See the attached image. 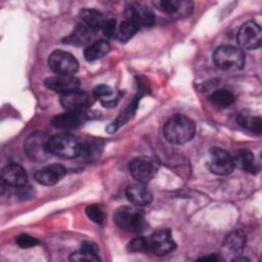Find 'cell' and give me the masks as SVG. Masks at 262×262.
<instances>
[{"instance_id": "obj_32", "label": "cell", "mask_w": 262, "mask_h": 262, "mask_svg": "<svg viewBox=\"0 0 262 262\" xmlns=\"http://www.w3.org/2000/svg\"><path fill=\"white\" fill-rule=\"evenodd\" d=\"M15 243L21 249H29V248H33V247L37 246L39 244V239H37L36 237L29 235L27 233H23V234H19L16 236Z\"/></svg>"}, {"instance_id": "obj_26", "label": "cell", "mask_w": 262, "mask_h": 262, "mask_svg": "<svg viewBox=\"0 0 262 262\" xmlns=\"http://www.w3.org/2000/svg\"><path fill=\"white\" fill-rule=\"evenodd\" d=\"M209 100L218 107H227L234 102L235 96L230 90L221 88L213 91L209 96Z\"/></svg>"}, {"instance_id": "obj_18", "label": "cell", "mask_w": 262, "mask_h": 262, "mask_svg": "<svg viewBox=\"0 0 262 262\" xmlns=\"http://www.w3.org/2000/svg\"><path fill=\"white\" fill-rule=\"evenodd\" d=\"M94 34L95 32L80 23L74 28L72 33L63 39V43L78 47L85 45L88 46L90 44V41L93 39Z\"/></svg>"}, {"instance_id": "obj_4", "label": "cell", "mask_w": 262, "mask_h": 262, "mask_svg": "<svg viewBox=\"0 0 262 262\" xmlns=\"http://www.w3.org/2000/svg\"><path fill=\"white\" fill-rule=\"evenodd\" d=\"M51 155L62 159H74L81 154V143L69 133H58L49 139Z\"/></svg>"}, {"instance_id": "obj_5", "label": "cell", "mask_w": 262, "mask_h": 262, "mask_svg": "<svg viewBox=\"0 0 262 262\" xmlns=\"http://www.w3.org/2000/svg\"><path fill=\"white\" fill-rule=\"evenodd\" d=\"M50 137L41 131L33 132L26 140L24 149L28 158L35 162H44L48 160L51 152L49 149Z\"/></svg>"}, {"instance_id": "obj_7", "label": "cell", "mask_w": 262, "mask_h": 262, "mask_svg": "<svg viewBox=\"0 0 262 262\" xmlns=\"http://www.w3.org/2000/svg\"><path fill=\"white\" fill-rule=\"evenodd\" d=\"M236 41L239 47L246 50L259 48L262 41V30L260 26L253 20L246 21L237 31Z\"/></svg>"}, {"instance_id": "obj_25", "label": "cell", "mask_w": 262, "mask_h": 262, "mask_svg": "<svg viewBox=\"0 0 262 262\" xmlns=\"http://www.w3.org/2000/svg\"><path fill=\"white\" fill-rule=\"evenodd\" d=\"M138 97H135L121 113L120 115L118 116V118L112 123L110 124L107 127H106V130L110 132V133H113V132H116V130H118L122 125L126 124L130 119H132L133 115L135 114V111L137 108V105H138Z\"/></svg>"}, {"instance_id": "obj_30", "label": "cell", "mask_w": 262, "mask_h": 262, "mask_svg": "<svg viewBox=\"0 0 262 262\" xmlns=\"http://www.w3.org/2000/svg\"><path fill=\"white\" fill-rule=\"evenodd\" d=\"M127 250L131 253H145L148 252V241L147 237L138 236L131 239L127 244Z\"/></svg>"}, {"instance_id": "obj_10", "label": "cell", "mask_w": 262, "mask_h": 262, "mask_svg": "<svg viewBox=\"0 0 262 262\" xmlns=\"http://www.w3.org/2000/svg\"><path fill=\"white\" fill-rule=\"evenodd\" d=\"M148 241V252L157 256H165L173 252L176 248V244L172 237L170 229H159L155 231L149 237Z\"/></svg>"}, {"instance_id": "obj_33", "label": "cell", "mask_w": 262, "mask_h": 262, "mask_svg": "<svg viewBox=\"0 0 262 262\" xmlns=\"http://www.w3.org/2000/svg\"><path fill=\"white\" fill-rule=\"evenodd\" d=\"M101 31L103 32V35L107 38H117V31H118V25L116 19L110 18L104 20Z\"/></svg>"}, {"instance_id": "obj_24", "label": "cell", "mask_w": 262, "mask_h": 262, "mask_svg": "<svg viewBox=\"0 0 262 262\" xmlns=\"http://www.w3.org/2000/svg\"><path fill=\"white\" fill-rule=\"evenodd\" d=\"M111 45L105 40H96L84 49V58L87 61H95L108 53Z\"/></svg>"}, {"instance_id": "obj_21", "label": "cell", "mask_w": 262, "mask_h": 262, "mask_svg": "<svg viewBox=\"0 0 262 262\" xmlns=\"http://www.w3.org/2000/svg\"><path fill=\"white\" fill-rule=\"evenodd\" d=\"M71 261H86V262H98L100 261L98 255V247L89 241L83 242L79 251L72 253L70 256Z\"/></svg>"}, {"instance_id": "obj_27", "label": "cell", "mask_w": 262, "mask_h": 262, "mask_svg": "<svg viewBox=\"0 0 262 262\" xmlns=\"http://www.w3.org/2000/svg\"><path fill=\"white\" fill-rule=\"evenodd\" d=\"M139 30V28L129 19L124 18L118 26L117 39L121 42L129 41Z\"/></svg>"}, {"instance_id": "obj_12", "label": "cell", "mask_w": 262, "mask_h": 262, "mask_svg": "<svg viewBox=\"0 0 262 262\" xmlns=\"http://www.w3.org/2000/svg\"><path fill=\"white\" fill-rule=\"evenodd\" d=\"M124 18L131 20L139 29L141 27L150 28L155 24L152 10L141 3H130L124 11Z\"/></svg>"}, {"instance_id": "obj_6", "label": "cell", "mask_w": 262, "mask_h": 262, "mask_svg": "<svg viewBox=\"0 0 262 262\" xmlns=\"http://www.w3.org/2000/svg\"><path fill=\"white\" fill-rule=\"evenodd\" d=\"M48 66L56 75H74L79 69V62L70 52L54 50L48 56Z\"/></svg>"}, {"instance_id": "obj_31", "label": "cell", "mask_w": 262, "mask_h": 262, "mask_svg": "<svg viewBox=\"0 0 262 262\" xmlns=\"http://www.w3.org/2000/svg\"><path fill=\"white\" fill-rule=\"evenodd\" d=\"M87 217L96 224H102L104 221V212L98 205H89L85 209Z\"/></svg>"}, {"instance_id": "obj_34", "label": "cell", "mask_w": 262, "mask_h": 262, "mask_svg": "<svg viewBox=\"0 0 262 262\" xmlns=\"http://www.w3.org/2000/svg\"><path fill=\"white\" fill-rule=\"evenodd\" d=\"M92 94L94 95V97H99L101 98V100H103L113 94V89L108 85L99 84L93 88Z\"/></svg>"}, {"instance_id": "obj_1", "label": "cell", "mask_w": 262, "mask_h": 262, "mask_svg": "<svg viewBox=\"0 0 262 262\" xmlns=\"http://www.w3.org/2000/svg\"><path fill=\"white\" fill-rule=\"evenodd\" d=\"M163 134L170 143L184 144L193 138L195 134V124L188 117L176 114L165 123Z\"/></svg>"}, {"instance_id": "obj_20", "label": "cell", "mask_w": 262, "mask_h": 262, "mask_svg": "<svg viewBox=\"0 0 262 262\" xmlns=\"http://www.w3.org/2000/svg\"><path fill=\"white\" fill-rule=\"evenodd\" d=\"M234 166H237L239 169H242L245 172L256 174L259 171L258 164L256 162V159L254 155L246 148H242L236 151L235 156L232 157Z\"/></svg>"}, {"instance_id": "obj_2", "label": "cell", "mask_w": 262, "mask_h": 262, "mask_svg": "<svg viewBox=\"0 0 262 262\" xmlns=\"http://www.w3.org/2000/svg\"><path fill=\"white\" fill-rule=\"evenodd\" d=\"M114 223L124 231L132 233H140L147 226L143 212L131 208L120 207L114 213Z\"/></svg>"}, {"instance_id": "obj_35", "label": "cell", "mask_w": 262, "mask_h": 262, "mask_svg": "<svg viewBox=\"0 0 262 262\" xmlns=\"http://www.w3.org/2000/svg\"><path fill=\"white\" fill-rule=\"evenodd\" d=\"M219 259H220V258H219L217 255H215V254L213 255V254H212V255H210V256L202 257V258H200L199 260H205V261H206V260H210V261H218Z\"/></svg>"}, {"instance_id": "obj_19", "label": "cell", "mask_w": 262, "mask_h": 262, "mask_svg": "<svg viewBox=\"0 0 262 262\" xmlns=\"http://www.w3.org/2000/svg\"><path fill=\"white\" fill-rule=\"evenodd\" d=\"M127 200L137 207L148 206L152 201V194L144 186V184L137 183L127 187L126 189Z\"/></svg>"}, {"instance_id": "obj_13", "label": "cell", "mask_w": 262, "mask_h": 262, "mask_svg": "<svg viewBox=\"0 0 262 262\" xmlns=\"http://www.w3.org/2000/svg\"><path fill=\"white\" fill-rule=\"evenodd\" d=\"M2 184L14 188H21L28 183V175L24 167L11 163L6 165L1 171Z\"/></svg>"}, {"instance_id": "obj_16", "label": "cell", "mask_w": 262, "mask_h": 262, "mask_svg": "<svg viewBox=\"0 0 262 262\" xmlns=\"http://www.w3.org/2000/svg\"><path fill=\"white\" fill-rule=\"evenodd\" d=\"M86 121L84 112H66L56 115L52 121V127L59 130H73L82 126Z\"/></svg>"}, {"instance_id": "obj_22", "label": "cell", "mask_w": 262, "mask_h": 262, "mask_svg": "<svg viewBox=\"0 0 262 262\" xmlns=\"http://www.w3.org/2000/svg\"><path fill=\"white\" fill-rule=\"evenodd\" d=\"M79 18L81 20V24L87 26L95 33L101 30V27L105 20L102 13L93 8L81 9L79 12Z\"/></svg>"}, {"instance_id": "obj_28", "label": "cell", "mask_w": 262, "mask_h": 262, "mask_svg": "<svg viewBox=\"0 0 262 262\" xmlns=\"http://www.w3.org/2000/svg\"><path fill=\"white\" fill-rule=\"evenodd\" d=\"M237 124L246 130H249L255 134H260L262 130V121L260 117H251L247 115H238L236 118Z\"/></svg>"}, {"instance_id": "obj_3", "label": "cell", "mask_w": 262, "mask_h": 262, "mask_svg": "<svg viewBox=\"0 0 262 262\" xmlns=\"http://www.w3.org/2000/svg\"><path fill=\"white\" fill-rule=\"evenodd\" d=\"M213 61L220 70L238 71L245 66V54L238 47L222 45L215 50Z\"/></svg>"}, {"instance_id": "obj_15", "label": "cell", "mask_w": 262, "mask_h": 262, "mask_svg": "<svg viewBox=\"0 0 262 262\" xmlns=\"http://www.w3.org/2000/svg\"><path fill=\"white\" fill-rule=\"evenodd\" d=\"M67 170L62 165L51 164L36 171L35 180L45 186H51L59 182L66 175Z\"/></svg>"}, {"instance_id": "obj_29", "label": "cell", "mask_w": 262, "mask_h": 262, "mask_svg": "<svg viewBox=\"0 0 262 262\" xmlns=\"http://www.w3.org/2000/svg\"><path fill=\"white\" fill-rule=\"evenodd\" d=\"M102 142L100 140H90L84 144L81 143V154L88 160H92L96 157H99V154L102 149Z\"/></svg>"}, {"instance_id": "obj_11", "label": "cell", "mask_w": 262, "mask_h": 262, "mask_svg": "<svg viewBox=\"0 0 262 262\" xmlns=\"http://www.w3.org/2000/svg\"><path fill=\"white\" fill-rule=\"evenodd\" d=\"M210 161L209 169L216 175H229L234 170V163L232 157L224 149L220 147H212L209 151Z\"/></svg>"}, {"instance_id": "obj_8", "label": "cell", "mask_w": 262, "mask_h": 262, "mask_svg": "<svg viewBox=\"0 0 262 262\" xmlns=\"http://www.w3.org/2000/svg\"><path fill=\"white\" fill-rule=\"evenodd\" d=\"M93 101V94L79 88L60 95V104L67 112H84Z\"/></svg>"}, {"instance_id": "obj_14", "label": "cell", "mask_w": 262, "mask_h": 262, "mask_svg": "<svg viewBox=\"0 0 262 262\" xmlns=\"http://www.w3.org/2000/svg\"><path fill=\"white\" fill-rule=\"evenodd\" d=\"M44 85L47 89L61 95L78 89L80 86V80L74 75H56L46 78L44 80Z\"/></svg>"}, {"instance_id": "obj_23", "label": "cell", "mask_w": 262, "mask_h": 262, "mask_svg": "<svg viewBox=\"0 0 262 262\" xmlns=\"http://www.w3.org/2000/svg\"><path fill=\"white\" fill-rule=\"evenodd\" d=\"M247 244V235L241 229L230 231L224 239V248L234 254H239Z\"/></svg>"}, {"instance_id": "obj_9", "label": "cell", "mask_w": 262, "mask_h": 262, "mask_svg": "<svg viewBox=\"0 0 262 262\" xmlns=\"http://www.w3.org/2000/svg\"><path fill=\"white\" fill-rule=\"evenodd\" d=\"M158 166L156 163L144 157H138L130 161L129 172L130 175L141 184L148 183L157 174Z\"/></svg>"}, {"instance_id": "obj_17", "label": "cell", "mask_w": 262, "mask_h": 262, "mask_svg": "<svg viewBox=\"0 0 262 262\" xmlns=\"http://www.w3.org/2000/svg\"><path fill=\"white\" fill-rule=\"evenodd\" d=\"M155 7L170 16H183L190 13L192 3L182 0H158L154 2Z\"/></svg>"}]
</instances>
